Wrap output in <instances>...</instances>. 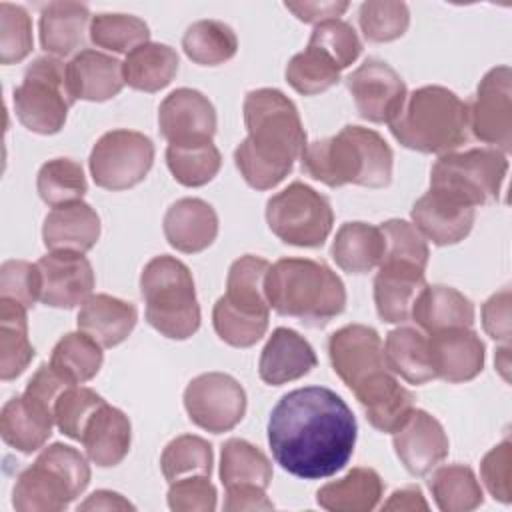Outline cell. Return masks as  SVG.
Masks as SVG:
<instances>
[{
  "instance_id": "ba28073f",
  "label": "cell",
  "mask_w": 512,
  "mask_h": 512,
  "mask_svg": "<svg viewBox=\"0 0 512 512\" xmlns=\"http://www.w3.org/2000/svg\"><path fill=\"white\" fill-rule=\"evenodd\" d=\"M76 100L66 82V64L56 56H38L14 88V112L24 128L36 134H56L64 128Z\"/></svg>"
},
{
  "instance_id": "ffe728a7",
  "label": "cell",
  "mask_w": 512,
  "mask_h": 512,
  "mask_svg": "<svg viewBox=\"0 0 512 512\" xmlns=\"http://www.w3.org/2000/svg\"><path fill=\"white\" fill-rule=\"evenodd\" d=\"M352 392L364 408L370 426L384 434H394L414 410V394L390 370L368 376Z\"/></svg>"
},
{
  "instance_id": "7dc6e473",
  "label": "cell",
  "mask_w": 512,
  "mask_h": 512,
  "mask_svg": "<svg viewBox=\"0 0 512 512\" xmlns=\"http://www.w3.org/2000/svg\"><path fill=\"white\" fill-rule=\"evenodd\" d=\"M340 68L316 46L294 54L286 66V82L302 96H314L326 92L340 82Z\"/></svg>"
},
{
  "instance_id": "d590c367",
  "label": "cell",
  "mask_w": 512,
  "mask_h": 512,
  "mask_svg": "<svg viewBox=\"0 0 512 512\" xmlns=\"http://www.w3.org/2000/svg\"><path fill=\"white\" fill-rule=\"evenodd\" d=\"M28 308L10 298H0V378H18L32 358L34 346L28 338Z\"/></svg>"
},
{
  "instance_id": "836d02e7",
  "label": "cell",
  "mask_w": 512,
  "mask_h": 512,
  "mask_svg": "<svg viewBox=\"0 0 512 512\" xmlns=\"http://www.w3.org/2000/svg\"><path fill=\"white\" fill-rule=\"evenodd\" d=\"M332 260L348 274H366L380 266L384 238L380 226L366 222H346L338 228L332 242Z\"/></svg>"
},
{
  "instance_id": "9c48e42d",
  "label": "cell",
  "mask_w": 512,
  "mask_h": 512,
  "mask_svg": "<svg viewBox=\"0 0 512 512\" xmlns=\"http://www.w3.org/2000/svg\"><path fill=\"white\" fill-rule=\"evenodd\" d=\"M508 158L496 148H470L442 154L430 170V188L450 192L470 206L498 202Z\"/></svg>"
},
{
  "instance_id": "7c38bea8",
  "label": "cell",
  "mask_w": 512,
  "mask_h": 512,
  "mask_svg": "<svg viewBox=\"0 0 512 512\" xmlns=\"http://www.w3.org/2000/svg\"><path fill=\"white\" fill-rule=\"evenodd\" d=\"M188 418L202 430L222 434L240 424L246 414L242 384L224 372H206L190 380L184 390Z\"/></svg>"
},
{
  "instance_id": "52a82bcc",
  "label": "cell",
  "mask_w": 512,
  "mask_h": 512,
  "mask_svg": "<svg viewBox=\"0 0 512 512\" xmlns=\"http://www.w3.org/2000/svg\"><path fill=\"white\" fill-rule=\"evenodd\" d=\"M90 482L88 460L72 446L54 442L20 472L12 490L18 512H60L76 500Z\"/></svg>"
},
{
  "instance_id": "6f0895ef",
  "label": "cell",
  "mask_w": 512,
  "mask_h": 512,
  "mask_svg": "<svg viewBox=\"0 0 512 512\" xmlns=\"http://www.w3.org/2000/svg\"><path fill=\"white\" fill-rule=\"evenodd\" d=\"M482 326L494 340L508 344L510 340V290L504 288L492 294L482 306Z\"/></svg>"
},
{
  "instance_id": "f6af8a7d",
  "label": "cell",
  "mask_w": 512,
  "mask_h": 512,
  "mask_svg": "<svg viewBox=\"0 0 512 512\" xmlns=\"http://www.w3.org/2000/svg\"><path fill=\"white\" fill-rule=\"evenodd\" d=\"M88 34L94 46L116 54H128L134 48L150 42L148 24L132 14H96L90 20Z\"/></svg>"
},
{
  "instance_id": "f546056e",
  "label": "cell",
  "mask_w": 512,
  "mask_h": 512,
  "mask_svg": "<svg viewBox=\"0 0 512 512\" xmlns=\"http://www.w3.org/2000/svg\"><path fill=\"white\" fill-rule=\"evenodd\" d=\"M410 318L428 336L450 328H472L474 304L452 286L426 284L412 306Z\"/></svg>"
},
{
  "instance_id": "4dcf8cb0",
  "label": "cell",
  "mask_w": 512,
  "mask_h": 512,
  "mask_svg": "<svg viewBox=\"0 0 512 512\" xmlns=\"http://www.w3.org/2000/svg\"><path fill=\"white\" fill-rule=\"evenodd\" d=\"M90 10L86 4L60 0L50 2L40 12V44L56 58L70 56L84 42V32L90 22Z\"/></svg>"
},
{
  "instance_id": "3957f363",
  "label": "cell",
  "mask_w": 512,
  "mask_h": 512,
  "mask_svg": "<svg viewBox=\"0 0 512 512\" xmlns=\"http://www.w3.org/2000/svg\"><path fill=\"white\" fill-rule=\"evenodd\" d=\"M392 160V148L376 130L352 124L334 136L310 142L300 158L302 172L330 188L344 184L384 188L392 182Z\"/></svg>"
},
{
  "instance_id": "2e32d148",
  "label": "cell",
  "mask_w": 512,
  "mask_h": 512,
  "mask_svg": "<svg viewBox=\"0 0 512 512\" xmlns=\"http://www.w3.org/2000/svg\"><path fill=\"white\" fill-rule=\"evenodd\" d=\"M40 270V300L52 308H76L94 290V270L80 252L54 250L36 262Z\"/></svg>"
},
{
  "instance_id": "83f0119b",
  "label": "cell",
  "mask_w": 512,
  "mask_h": 512,
  "mask_svg": "<svg viewBox=\"0 0 512 512\" xmlns=\"http://www.w3.org/2000/svg\"><path fill=\"white\" fill-rule=\"evenodd\" d=\"M132 440V426L128 416L110 406L102 404L86 422L82 432V446L92 464L100 468L118 466L128 450Z\"/></svg>"
},
{
  "instance_id": "db71d44e",
  "label": "cell",
  "mask_w": 512,
  "mask_h": 512,
  "mask_svg": "<svg viewBox=\"0 0 512 512\" xmlns=\"http://www.w3.org/2000/svg\"><path fill=\"white\" fill-rule=\"evenodd\" d=\"M0 298L32 308L40 300V270L26 260H4L0 266Z\"/></svg>"
},
{
  "instance_id": "277c9868",
  "label": "cell",
  "mask_w": 512,
  "mask_h": 512,
  "mask_svg": "<svg viewBox=\"0 0 512 512\" xmlns=\"http://www.w3.org/2000/svg\"><path fill=\"white\" fill-rule=\"evenodd\" d=\"M266 298L280 316L322 328L346 308V288L324 262L310 258H280L270 264Z\"/></svg>"
},
{
  "instance_id": "8d00e7d4",
  "label": "cell",
  "mask_w": 512,
  "mask_h": 512,
  "mask_svg": "<svg viewBox=\"0 0 512 512\" xmlns=\"http://www.w3.org/2000/svg\"><path fill=\"white\" fill-rule=\"evenodd\" d=\"M220 480L224 488L256 486L266 490L272 482V464L258 446L242 438H230L220 454Z\"/></svg>"
},
{
  "instance_id": "7bdbcfd3",
  "label": "cell",
  "mask_w": 512,
  "mask_h": 512,
  "mask_svg": "<svg viewBox=\"0 0 512 512\" xmlns=\"http://www.w3.org/2000/svg\"><path fill=\"white\" fill-rule=\"evenodd\" d=\"M270 312H252L234 306L226 296H220L212 310V324L218 338L234 348L254 346L268 330Z\"/></svg>"
},
{
  "instance_id": "f5cc1de1",
  "label": "cell",
  "mask_w": 512,
  "mask_h": 512,
  "mask_svg": "<svg viewBox=\"0 0 512 512\" xmlns=\"http://www.w3.org/2000/svg\"><path fill=\"white\" fill-rule=\"evenodd\" d=\"M380 232L384 238V260H400L410 262L420 268H426L428 264V242L418 232V228L406 220L392 218L380 224Z\"/></svg>"
},
{
  "instance_id": "7402d4cb",
  "label": "cell",
  "mask_w": 512,
  "mask_h": 512,
  "mask_svg": "<svg viewBox=\"0 0 512 512\" xmlns=\"http://www.w3.org/2000/svg\"><path fill=\"white\" fill-rule=\"evenodd\" d=\"M436 378L450 384L474 380L484 368V342L472 328H450L428 336Z\"/></svg>"
},
{
  "instance_id": "5b68a950",
  "label": "cell",
  "mask_w": 512,
  "mask_h": 512,
  "mask_svg": "<svg viewBox=\"0 0 512 512\" xmlns=\"http://www.w3.org/2000/svg\"><path fill=\"white\" fill-rule=\"evenodd\" d=\"M388 126L404 148L442 156L468 140V104L444 86H422L406 94Z\"/></svg>"
},
{
  "instance_id": "74e56055",
  "label": "cell",
  "mask_w": 512,
  "mask_h": 512,
  "mask_svg": "<svg viewBox=\"0 0 512 512\" xmlns=\"http://www.w3.org/2000/svg\"><path fill=\"white\" fill-rule=\"evenodd\" d=\"M428 486L442 512H470L484 502V492L474 470L464 464L436 468Z\"/></svg>"
},
{
  "instance_id": "681fc988",
  "label": "cell",
  "mask_w": 512,
  "mask_h": 512,
  "mask_svg": "<svg viewBox=\"0 0 512 512\" xmlns=\"http://www.w3.org/2000/svg\"><path fill=\"white\" fill-rule=\"evenodd\" d=\"M102 404H104V398L96 394L92 388L72 384L58 396L54 404V424L64 436L72 440H82V432L88 418Z\"/></svg>"
},
{
  "instance_id": "60d3db41",
  "label": "cell",
  "mask_w": 512,
  "mask_h": 512,
  "mask_svg": "<svg viewBox=\"0 0 512 512\" xmlns=\"http://www.w3.org/2000/svg\"><path fill=\"white\" fill-rule=\"evenodd\" d=\"M270 270V262L246 254L232 262L226 278V298L238 306L252 312H270V304L266 298V276Z\"/></svg>"
},
{
  "instance_id": "484cf974",
  "label": "cell",
  "mask_w": 512,
  "mask_h": 512,
  "mask_svg": "<svg viewBox=\"0 0 512 512\" xmlns=\"http://www.w3.org/2000/svg\"><path fill=\"white\" fill-rule=\"evenodd\" d=\"M54 412L24 392L10 398L0 412L2 440L22 454H32L52 436Z\"/></svg>"
},
{
  "instance_id": "680465c9",
  "label": "cell",
  "mask_w": 512,
  "mask_h": 512,
  "mask_svg": "<svg viewBox=\"0 0 512 512\" xmlns=\"http://www.w3.org/2000/svg\"><path fill=\"white\" fill-rule=\"evenodd\" d=\"M274 504L268 500L266 490L256 486H234L226 488L224 510L228 512H252V510H272Z\"/></svg>"
},
{
  "instance_id": "1f68e13d",
  "label": "cell",
  "mask_w": 512,
  "mask_h": 512,
  "mask_svg": "<svg viewBox=\"0 0 512 512\" xmlns=\"http://www.w3.org/2000/svg\"><path fill=\"white\" fill-rule=\"evenodd\" d=\"M384 482L374 468L358 466L346 476L324 484L316 492V502L328 512H370L378 506Z\"/></svg>"
},
{
  "instance_id": "4316f807",
  "label": "cell",
  "mask_w": 512,
  "mask_h": 512,
  "mask_svg": "<svg viewBox=\"0 0 512 512\" xmlns=\"http://www.w3.org/2000/svg\"><path fill=\"white\" fill-rule=\"evenodd\" d=\"M100 238V218L96 210L86 202H72L56 206L48 212L42 226L44 246L68 252H88Z\"/></svg>"
},
{
  "instance_id": "6da1fadb",
  "label": "cell",
  "mask_w": 512,
  "mask_h": 512,
  "mask_svg": "<svg viewBox=\"0 0 512 512\" xmlns=\"http://www.w3.org/2000/svg\"><path fill=\"white\" fill-rule=\"evenodd\" d=\"M274 460L304 480L328 478L352 458L356 418L348 404L326 386H306L284 394L268 418Z\"/></svg>"
},
{
  "instance_id": "5bb4252c",
  "label": "cell",
  "mask_w": 512,
  "mask_h": 512,
  "mask_svg": "<svg viewBox=\"0 0 512 512\" xmlns=\"http://www.w3.org/2000/svg\"><path fill=\"white\" fill-rule=\"evenodd\" d=\"M346 86L358 114L374 124H388L400 112L408 94L402 76L380 58H366L346 78Z\"/></svg>"
},
{
  "instance_id": "ab89813d",
  "label": "cell",
  "mask_w": 512,
  "mask_h": 512,
  "mask_svg": "<svg viewBox=\"0 0 512 512\" xmlns=\"http://www.w3.org/2000/svg\"><path fill=\"white\" fill-rule=\"evenodd\" d=\"M102 360V346L80 330L64 334L50 354V366L70 384L92 380L98 374Z\"/></svg>"
},
{
  "instance_id": "e575fe53",
  "label": "cell",
  "mask_w": 512,
  "mask_h": 512,
  "mask_svg": "<svg viewBox=\"0 0 512 512\" xmlns=\"http://www.w3.org/2000/svg\"><path fill=\"white\" fill-rule=\"evenodd\" d=\"M178 64L180 60L172 46L146 42L126 54L122 62L124 84L140 92H158L174 80Z\"/></svg>"
},
{
  "instance_id": "9a60e30c",
  "label": "cell",
  "mask_w": 512,
  "mask_h": 512,
  "mask_svg": "<svg viewBox=\"0 0 512 512\" xmlns=\"http://www.w3.org/2000/svg\"><path fill=\"white\" fill-rule=\"evenodd\" d=\"M160 134L168 144H204L216 134V110L208 96L194 88L170 92L158 108Z\"/></svg>"
},
{
  "instance_id": "f1b7e54d",
  "label": "cell",
  "mask_w": 512,
  "mask_h": 512,
  "mask_svg": "<svg viewBox=\"0 0 512 512\" xmlns=\"http://www.w3.org/2000/svg\"><path fill=\"white\" fill-rule=\"evenodd\" d=\"M78 330L96 340L102 348H112L124 342L136 322L138 310L132 302L110 294H92L78 312Z\"/></svg>"
},
{
  "instance_id": "9f6ffc18",
  "label": "cell",
  "mask_w": 512,
  "mask_h": 512,
  "mask_svg": "<svg viewBox=\"0 0 512 512\" xmlns=\"http://www.w3.org/2000/svg\"><path fill=\"white\" fill-rule=\"evenodd\" d=\"M480 476L494 500H500L504 504L510 502L512 488H510V476H512V444L510 440H502L496 444L480 462Z\"/></svg>"
},
{
  "instance_id": "c3c4849f",
  "label": "cell",
  "mask_w": 512,
  "mask_h": 512,
  "mask_svg": "<svg viewBox=\"0 0 512 512\" xmlns=\"http://www.w3.org/2000/svg\"><path fill=\"white\" fill-rule=\"evenodd\" d=\"M358 24L366 40L392 42L408 30L410 10L404 2H364L358 10Z\"/></svg>"
},
{
  "instance_id": "8fae6325",
  "label": "cell",
  "mask_w": 512,
  "mask_h": 512,
  "mask_svg": "<svg viewBox=\"0 0 512 512\" xmlns=\"http://www.w3.org/2000/svg\"><path fill=\"white\" fill-rule=\"evenodd\" d=\"M154 164L152 140L136 130H110L102 134L88 158L96 186L104 190H126L140 184Z\"/></svg>"
},
{
  "instance_id": "bcb514c9",
  "label": "cell",
  "mask_w": 512,
  "mask_h": 512,
  "mask_svg": "<svg viewBox=\"0 0 512 512\" xmlns=\"http://www.w3.org/2000/svg\"><path fill=\"white\" fill-rule=\"evenodd\" d=\"M212 446L208 440L182 434L166 444L160 456V468L168 482L186 476H210L212 474Z\"/></svg>"
},
{
  "instance_id": "be15d7a7",
  "label": "cell",
  "mask_w": 512,
  "mask_h": 512,
  "mask_svg": "<svg viewBox=\"0 0 512 512\" xmlns=\"http://www.w3.org/2000/svg\"><path fill=\"white\" fill-rule=\"evenodd\" d=\"M508 352H510V348H508V344H506L504 348H500V350H498V356H500L502 360H498V358H496V368H500V372H502L504 380H508V374H506V370H508Z\"/></svg>"
},
{
  "instance_id": "f907efd6",
  "label": "cell",
  "mask_w": 512,
  "mask_h": 512,
  "mask_svg": "<svg viewBox=\"0 0 512 512\" xmlns=\"http://www.w3.org/2000/svg\"><path fill=\"white\" fill-rule=\"evenodd\" d=\"M32 20L26 8L10 2L0 4V62H22L32 52Z\"/></svg>"
},
{
  "instance_id": "44dd1931",
  "label": "cell",
  "mask_w": 512,
  "mask_h": 512,
  "mask_svg": "<svg viewBox=\"0 0 512 512\" xmlns=\"http://www.w3.org/2000/svg\"><path fill=\"white\" fill-rule=\"evenodd\" d=\"M426 268L410 262L384 260L374 276V304L378 316L388 324L410 320L418 294L426 288Z\"/></svg>"
},
{
  "instance_id": "94428289",
  "label": "cell",
  "mask_w": 512,
  "mask_h": 512,
  "mask_svg": "<svg viewBox=\"0 0 512 512\" xmlns=\"http://www.w3.org/2000/svg\"><path fill=\"white\" fill-rule=\"evenodd\" d=\"M382 510H398V512H414V510H428V502L422 496L418 486H406L394 490L390 498L382 504Z\"/></svg>"
},
{
  "instance_id": "8992f818",
  "label": "cell",
  "mask_w": 512,
  "mask_h": 512,
  "mask_svg": "<svg viewBox=\"0 0 512 512\" xmlns=\"http://www.w3.org/2000/svg\"><path fill=\"white\" fill-rule=\"evenodd\" d=\"M146 320L170 340H186L200 328V306L190 268L168 254L154 256L140 274Z\"/></svg>"
},
{
  "instance_id": "4fadbf2b",
  "label": "cell",
  "mask_w": 512,
  "mask_h": 512,
  "mask_svg": "<svg viewBox=\"0 0 512 512\" xmlns=\"http://www.w3.org/2000/svg\"><path fill=\"white\" fill-rule=\"evenodd\" d=\"M468 104V130L504 154L512 148V70L496 66L484 74Z\"/></svg>"
},
{
  "instance_id": "91938a15",
  "label": "cell",
  "mask_w": 512,
  "mask_h": 512,
  "mask_svg": "<svg viewBox=\"0 0 512 512\" xmlns=\"http://www.w3.org/2000/svg\"><path fill=\"white\" fill-rule=\"evenodd\" d=\"M284 6L302 22L320 24L326 20L340 18L350 4L348 2H286Z\"/></svg>"
},
{
  "instance_id": "f35d334b",
  "label": "cell",
  "mask_w": 512,
  "mask_h": 512,
  "mask_svg": "<svg viewBox=\"0 0 512 512\" xmlns=\"http://www.w3.org/2000/svg\"><path fill=\"white\" fill-rule=\"evenodd\" d=\"M182 50L194 64L218 66L236 56L238 38L222 20H198L186 28Z\"/></svg>"
},
{
  "instance_id": "d6986e66",
  "label": "cell",
  "mask_w": 512,
  "mask_h": 512,
  "mask_svg": "<svg viewBox=\"0 0 512 512\" xmlns=\"http://www.w3.org/2000/svg\"><path fill=\"white\" fill-rule=\"evenodd\" d=\"M394 452L412 476H424L448 456L444 426L426 410L414 408L408 420L394 432Z\"/></svg>"
},
{
  "instance_id": "ac0fdd59",
  "label": "cell",
  "mask_w": 512,
  "mask_h": 512,
  "mask_svg": "<svg viewBox=\"0 0 512 512\" xmlns=\"http://www.w3.org/2000/svg\"><path fill=\"white\" fill-rule=\"evenodd\" d=\"M410 216L426 240L436 246H452L470 234L476 208L450 192L430 188L414 202Z\"/></svg>"
},
{
  "instance_id": "603a6c76",
  "label": "cell",
  "mask_w": 512,
  "mask_h": 512,
  "mask_svg": "<svg viewBox=\"0 0 512 512\" xmlns=\"http://www.w3.org/2000/svg\"><path fill=\"white\" fill-rule=\"evenodd\" d=\"M318 358L310 342L292 328H276L262 348L258 374L270 386H282L304 378L316 368Z\"/></svg>"
},
{
  "instance_id": "e0dca14e",
  "label": "cell",
  "mask_w": 512,
  "mask_h": 512,
  "mask_svg": "<svg viewBox=\"0 0 512 512\" xmlns=\"http://www.w3.org/2000/svg\"><path fill=\"white\" fill-rule=\"evenodd\" d=\"M328 356L338 378L354 390L368 376L388 370L380 334L364 324H348L328 340Z\"/></svg>"
},
{
  "instance_id": "7a4b0ae2",
  "label": "cell",
  "mask_w": 512,
  "mask_h": 512,
  "mask_svg": "<svg viewBox=\"0 0 512 512\" xmlns=\"http://www.w3.org/2000/svg\"><path fill=\"white\" fill-rule=\"evenodd\" d=\"M248 136L234 150V164L244 182L256 190L278 186L308 142L296 104L276 88L250 90L244 98Z\"/></svg>"
},
{
  "instance_id": "ee69618b",
  "label": "cell",
  "mask_w": 512,
  "mask_h": 512,
  "mask_svg": "<svg viewBox=\"0 0 512 512\" xmlns=\"http://www.w3.org/2000/svg\"><path fill=\"white\" fill-rule=\"evenodd\" d=\"M36 190L40 198L56 208L80 202L88 190L84 170L70 158H52L44 162L36 176Z\"/></svg>"
},
{
  "instance_id": "11a10c76",
  "label": "cell",
  "mask_w": 512,
  "mask_h": 512,
  "mask_svg": "<svg viewBox=\"0 0 512 512\" xmlns=\"http://www.w3.org/2000/svg\"><path fill=\"white\" fill-rule=\"evenodd\" d=\"M216 486L210 476H186L170 482L168 506L174 512H212L216 510Z\"/></svg>"
},
{
  "instance_id": "d4e9b609",
  "label": "cell",
  "mask_w": 512,
  "mask_h": 512,
  "mask_svg": "<svg viewBox=\"0 0 512 512\" xmlns=\"http://www.w3.org/2000/svg\"><path fill=\"white\" fill-rule=\"evenodd\" d=\"M162 228L172 248L198 254L216 240L218 216L202 198H180L166 210Z\"/></svg>"
},
{
  "instance_id": "6125c7cd",
  "label": "cell",
  "mask_w": 512,
  "mask_h": 512,
  "mask_svg": "<svg viewBox=\"0 0 512 512\" xmlns=\"http://www.w3.org/2000/svg\"><path fill=\"white\" fill-rule=\"evenodd\" d=\"M78 510H134V504L118 492L96 490L78 506Z\"/></svg>"
},
{
  "instance_id": "d6a6232c",
  "label": "cell",
  "mask_w": 512,
  "mask_h": 512,
  "mask_svg": "<svg viewBox=\"0 0 512 512\" xmlns=\"http://www.w3.org/2000/svg\"><path fill=\"white\" fill-rule=\"evenodd\" d=\"M384 360L392 374L410 384H424L436 378L428 336L416 328L400 326L386 334Z\"/></svg>"
},
{
  "instance_id": "b9f144b4",
  "label": "cell",
  "mask_w": 512,
  "mask_h": 512,
  "mask_svg": "<svg viewBox=\"0 0 512 512\" xmlns=\"http://www.w3.org/2000/svg\"><path fill=\"white\" fill-rule=\"evenodd\" d=\"M166 164L174 180L188 188H198L214 180L222 166L220 150L212 142L166 148Z\"/></svg>"
},
{
  "instance_id": "cb8c5ba5",
  "label": "cell",
  "mask_w": 512,
  "mask_h": 512,
  "mask_svg": "<svg viewBox=\"0 0 512 512\" xmlns=\"http://www.w3.org/2000/svg\"><path fill=\"white\" fill-rule=\"evenodd\" d=\"M66 82L74 100H110L124 88L122 62L100 50H80L66 64Z\"/></svg>"
},
{
  "instance_id": "816d5d0a",
  "label": "cell",
  "mask_w": 512,
  "mask_h": 512,
  "mask_svg": "<svg viewBox=\"0 0 512 512\" xmlns=\"http://www.w3.org/2000/svg\"><path fill=\"white\" fill-rule=\"evenodd\" d=\"M308 44L316 46L328 58H332L340 70L352 66L362 52V42H360L356 30L352 28V24H348L340 18L316 24L310 34Z\"/></svg>"
},
{
  "instance_id": "30bf717a",
  "label": "cell",
  "mask_w": 512,
  "mask_h": 512,
  "mask_svg": "<svg viewBox=\"0 0 512 512\" xmlns=\"http://www.w3.org/2000/svg\"><path fill=\"white\" fill-rule=\"evenodd\" d=\"M266 222L284 244L318 248L332 232L334 212L326 196L292 182L266 202Z\"/></svg>"
}]
</instances>
